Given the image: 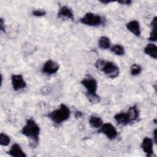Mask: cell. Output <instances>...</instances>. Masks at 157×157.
Here are the masks:
<instances>
[{"instance_id":"obj_1","label":"cell","mask_w":157,"mask_h":157,"mask_svg":"<svg viewBox=\"0 0 157 157\" xmlns=\"http://www.w3.org/2000/svg\"><path fill=\"white\" fill-rule=\"evenodd\" d=\"M40 129L38 124L32 118L26 120L25 124L21 130V133L25 137L31 139L30 146L36 147L39 141Z\"/></svg>"},{"instance_id":"obj_2","label":"cell","mask_w":157,"mask_h":157,"mask_svg":"<svg viewBox=\"0 0 157 157\" xmlns=\"http://www.w3.org/2000/svg\"><path fill=\"white\" fill-rule=\"evenodd\" d=\"M80 83L85 88V95L90 102L98 103L101 101V97L97 94L98 82L93 77L87 75L81 80Z\"/></svg>"},{"instance_id":"obj_3","label":"cell","mask_w":157,"mask_h":157,"mask_svg":"<svg viewBox=\"0 0 157 157\" xmlns=\"http://www.w3.org/2000/svg\"><path fill=\"white\" fill-rule=\"evenodd\" d=\"M94 66L98 70L104 72L105 75L110 78L117 77L120 74L118 66L113 62L110 61L99 59L95 62Z\"/></svg>"},{"instance_id":"obj_4","label":"cell","mask_w":157,"mask_h":157,"mask_svg":"<svg viewBox=\"0 0 157 157\" xmlns=\"http://www.w3.org/2000/svg\"><path fill=\"white\" fill-rule=\"evenodd\" d=\"M70 115V109L64 104H61L58 109L47 114V117L56 124H60L67 120Z\"/></svg>"},{"instance_id":"obj_5","label":"cell","mask_w":157,"mask_h":157,"mask_svg":"<svg viewBox=\"0 0 157 157\" xmlns=\"http://www.w3.org/2000/svg\"><path fill=\"white\" fill-rule=\"evenodd\" d=\"M78 21L80 23L86 26L98 27L104 24L105 20L100 15L93 12H87Z\"/></svg>"},{"instance_id":"obj_6","label":"cell","mask_w":157,"mask_h":157,"mask_svg":"<svg viewBox=\"0 0 157 157\" xmlns=\"http://www.w3.org/2000/svg\"><path fill=\"white\" fill-rule=\"evenodd\" d=\"M98 133L104 134L109 139L113 140L118 136V131L116 128L110 123H103L97 131Z\"/></svg>"},{"instance_id":"obj_7","label":"cell","mask_w":157,"mask_h":157,"mask_svg":"<svg viewBox=\"0 0 157 157\" xmlns=\"http://www.w3.org/2000/svg\"><path fill=\"white\" fill-rule=\"evenodd\" d=\"M59 69V64L57 62L52 59H48L43 64L41 71L44 74L51 75L56 73Z\"/></svg>"},{"instance_id":"obj_8","label":"cell","mask_w":157,"mask_h":157,"mask_svg":"<svg viewBox=\"0 0 157 157\" xmlns=\"http://www.w3.org/2000/svg\"><path fill=\"white\" fill-rule=\"evenodd\" d=\"M11 83L13 90L18 91L26 87V82L21 74H12L11 75Z\"/></svg>"},{"instance_id":"obj_9","label":"cell","mask_w":157,"mask_h":157,"mask_svg":"<svg viewBox=\"0 0 157 157\" xmlns=\"http://www.w3.org/2000/svg\"><path fill=\"white\" fill-rule=\"evenodd\" d=\"M153 145L154 141L152 139L148 137H145L143 139L140 144V147L145 153L147 157H151L153 155Z\"/></svg>"},{"instance_id":"obj_10","label":"cell","mask_w":157,"mask_h":157,"mask_svg":"<svg viewBox=\"0 0 157 157\" xmlns=\"http://www.w3.org/2000/svg\"><path fill=\"white\" fill-rule=\"evenodd\" d=\"M57 17L63 20H74V13L72 10L67 6H62L57 13Z\"/></svg>"},{"instance_id":"obj_11","label":"cell","mask_w":157,"mask_h":157,"mask_svg":"<svg viewBox=\"0 0 157 157\" xmlns=\"http://www.w3.org/2000/svg\"><path fill=\"white\" fill-rule=\"evenodd\" d=\"M126 29L135 36L139 37L141 35V29L139 22L136 20L129 21L126 24Z\"/></svg>"},{"instance_id":"obj_12","label":"cell","mask_w":157,"mask_h":157,"mask_svg":"<svg viewBox=\"0 0 157 157\" xmlns=\"http://www.w3.org/2000/svg\"><path fill=\"white\" fill-rule=\"evenodd\" d=\"M7 153L12 157H26V155L23 151L20 145L17 143L13 144Z\"/></svg>"},{"instance_id":"obj_13","label":"cell","mask_w":157,"mask_h":157,"mask_svg":"<svg viewBox=\"0 0 157 157\" xmlns=\"http://www.w3.org/2000/svg\"><path fill=\"white\" fill-rule=\"evenodd\" d=\"M114 119L117 124L126 126L131 123L126 112H119L114 115Z\"/></svg>"},{"instance_id":"obj_14","label":"cell","mask_w":157,"mask_h":157,"mask_svg":"<svg viewBox=\"0 0 157 157\" xmlns=\"http://www.w3.org/2000/svg\"><path fill=\"white\" fill-rule=\"evenodd\" d=\"M144 52L153 59L157 58V47L153 43L148 44L144 47Z\"/></svg>"},{"instance_id":"obj_15","label":"cell","mask_w":157,"mask_h":157,"mask_svg":"<svg viewBox=\"0 0 157 157\" xmlns=\"http://www.w3.org/2000/svg\"><path fill=\"white\" fill-rule=\"evenodd\" d=\"M126 113L130 121L131 122V121H134L137 120V119L139 117L140 112L137 106L136 105H134L129 108Z\"/></svg>"},{"instance_id":"obj_16","label":"cell","mask_w":157,"mask_h":157,"mask_svg":"<svg viewBox=\"0 0 157 157\" xmlns=\"http://www.w3.org/2000/svg\"><path fill=\"white\" fill-rule=\"evenodd\" d=\"M156 17H154L150 23L151 31L149 37H148V40L151 42L156 41Z\"/></svg>"},{"instance_id":"obj_17","label":"cell","mask_w":157,"mask_h":157,"mask_svg":"<svg viewBox=\"0 0 157 157\" xmlns=\"http://www.w3.org/2000/svg\"><path fill=\"white\" fill-rule=\"evenodd\" d=\"M98 46L100 48L106 50L111 47V42L110 39L105 36H102L98 40Z\"/></svg>"},{"instance_id":"obj_18","label":"cell","mask_w":157,"mask_h":157,"mask_svg":"<svg viewBox=\"0 0 157 157\" xmlns=\"http://www.w3.org/2000/svg\"><path fill=\"white\" fill-rule=\"evenodd\" d=\"M89 124L91 127L95 129H99L103 124V121L99 117L91 116L89 119Z\"/></svg>"},{"instance_id":"obj_19","label":"cell","mask_w":157,"mask_h":157,"mask_svg":"<svg viewBox=\"0 0 157 157\" xmlns=\"http://www.w3.org/2000/svg\"><path fill=\"white\" fill-rule=\"evenodd\" d=\"M110 51L113 54L118 56H122L125 54V49L124 47L120 44H115L111 47Z\"/></svg>"},{"instance_id":"obj_20","label":"cell","mask_w":157,"mask_h":157,"mask_svg":"<svg viewBox=\"0 0 157 157\" xmlns=\"http://www.w3.org/2000/svg\"><path fill=\"white\" fill-rule=\"evenodd\" d=\"M142 67L137 64H133L130 67V73L133 76H136L139 75L142 72Z\"/></svg>"},{"instance_id":"obj_21","label":"cell","mask_w":157,"mask_h":157,"mask_svg":"<svg viewBox=\"0 0 157 157\" xmlns=\"http://www.w3.org/2000/svg\"><path fill=\"white\" fill-rule=\"evenodd\" d=\"M10 142V138L7 134L1 132L0 134V144L2 146H7Z\"/></svg>"},{"instance_id":"obj_22","label":"cell","mask_w":157,"mask_h":157,"mask_svg":"<svg viewBox=\"0 0 157 157\" xmlns=\"http://www.w3.org/2000/svg\"><path fill=\"white\" fill-rule=\"evenodd\" d=\"M32 14L33 16L40 17H43V16L45 15L46 12L44 10H42V9H36V10H33Z\"/></svg>"},{"instance_id":"obj_23","label":"cell","mask_w":157,"mask_h":157,"mask_svg":"<svg viewBox=\"0 0 157 157\" xmlns=\"http://www.w3.org/2000/svg\"><path fill=\"white\" fill-rule=\"evenodd\" d=\"M0 29L2 32H6V26H5V21L2 18H0Z\"/></svg>"},{"instance_id":"obj_24","label":"cell","mask_w":157,"mask_h":157,"mask_svg":"<svg viewBox=\"0 0 157 157\" xmlns=\"http://www.w3.org/2000/svg\"><path fill=\"white\" fill-rule=\"evenodd\" d=\"M117 2L120 3L121 4L130 5L132 3V1L131 0H123V1H117Z\"/></svg>"},{"instance_id":"obj_25","label":"cell","mask_w":157,"mask_h":157,"mask_svg":"<svg viewBox=\"0 0 157 157\" xmlns=\"http://www.w3.org/2000/svg\"><path fill=\"white\" fill-rule=\"evenodd\" d=\"M156 134H157V129H155L154 131H153V140L154 141V143H155V144H156V142H157V135H156Z\"/></svg>"},{"instance_id":"obj_26","label":"cell","mask_w":157,"mask_h":157,"mask_svg":"<svg viewBox=\"0 0 157 157\" xmlns=\"http://www.w3.org/2000/svg\"><path fill=\"white\" fill-rule=\"evenodd\" d=\"M83 116V113L80 111H76L75 113V118H80Z\"/></svg>"},{"instance_id":"obj_27","label":"cell","mask_w":157,"mask_h":157,"mask_svg":"<svg viewBox=\"0 0 157 157\" xmlns=\"http://www.w3.org/2000/svg\"><path fill=\"white\" fill-rule=\"evenodd\" d=\"M99 2L103 4H109V3L112 2V1H100Z\"/></svg>"}]
</instances>
